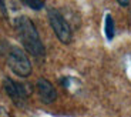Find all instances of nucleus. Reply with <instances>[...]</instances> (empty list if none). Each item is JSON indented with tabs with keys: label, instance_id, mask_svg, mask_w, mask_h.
<instances>
[{
	"label": "nucleus",
	"instance_id": "obj_1",
	"mask_svg": "<svg viewBox=\"0 0 131 117\" xmlns=\"http://www.w3.org/2000/svg\"><path fill=\"white\" fill-rule=\"evenodd\" d=\"M14 27H16L19 39L26 52H29L31 56L37 59H43L46 56V50H44L43 42L39 36V32H37L34 23L29 17L19 16L14 20Z\"/></svg>",
	"mask_w": 131,
	"mask_h": 117
},
{
	"label": "nucleus",
	"instance_id": "obj_2",
	"mask_svg": "<svg viewBox=\"0 0 131 117\" xmlns=\"http://www.w3.org/2000/svg\"><path fill=\"white\" fill-rule=\"evenodd\" d=\"M7 64L12 69V72L19 77H29L31 74V63H30L27 54L23 50L17 47V46H12L7 52Z\"/></svg>",
	"mask_w": 131,
	"mask_h": 117
},
{
	"label": "nucleus",
	"instance_id": "obj_3",
	"mask_svg": "<svg viewBox=\"0 0 131 117\" xmlns=\"http://www.w3.org/2000/svg\"><path fill=\"white\" fill-rule=\"evenodd\" d=\"M47 17H49V23L57 39L63 44H70L73 40V33L69 23L66 22V19L60 14V12H57L56 9H50L47 12Z\"/></svg>",
	"mask_w": 131,
	"mask_h": 117
},
{
	"label": "nucleus",
	"instance_id": "obj_4",
	"mask_svg": "<svg viewBox=\"0 0 131 117\" xmlns=\"http://www.w3.org/2000/svg\"><path fill=\"white\" fill-rule=\"evenodd\" d=\"M3 87L6 94L12 99L16 106L19 107H23L27 101V97H29V91H27V87L21 83H17V81L12 80V79H4Z\"/></svg>",
	"mask_w": 131,
	"mask_h": 117
},
{
	"label": "nucleus",
	"instance_id": "obj_5",
	"mask_svg": "<svg viewBox=\"0 0 131 117\" xmlns=\"http://www.w3.org/2000/svg\"><path fill=\"white\" fill-rule=\"evenodd\" d=\"M36 90L39 94L40 100L44 104H51L53 101L57 99V91L54 89V86L50 83L47 79H39L36 83Z\"/></svg>",
	"mask_w": 131,
	"mask_h": 117
},
{
	"label": "nucleus",
	"instance_id": "obj_6",
	"mask_svg": "<svg viewBox=\"0 0 131 117\" xmlns=\"http://www.w3.org/2000/svg\"><path fill=\"white\" fill-rule=\"evenodd\" d=\"M104 33L107 40H113L115 34V24H114V19L111 14H105V20H104Z\"/></svg>",
	"mask_w": 131,
	"mask_h": 117
},
{
	"label": "nucleus",
	"instance_id": "obj_7",
	"mask_svg": "<svg viewBox=\"0 0 131 117\" xmlns=\"http://www.w3.org/2000/svg\"><path fill=\"white\" fill-rule=\"evenodd\" d=\"M21 3H24L31 10H41L44 7V0H21Z\"/></svg>",
	"mask_w": 131,
	"mask_h": 117
},
{
	"label": "nucleus",
	"instance_id": "obj_8",
	"mask_svg": "<svg viewBox=\"0 0 131 117\" xmlns=\"http://www.w3.org/2000/svg\"><path fill=\"white\" fill-rule=\"evenodd\" d=\"M130 2L131 0H117V3L120 4V6H123V7H127L128 4H130Z\"/></svg>",
	"mask_w": 131,
	"mask_h": 117
}]
</instances>
